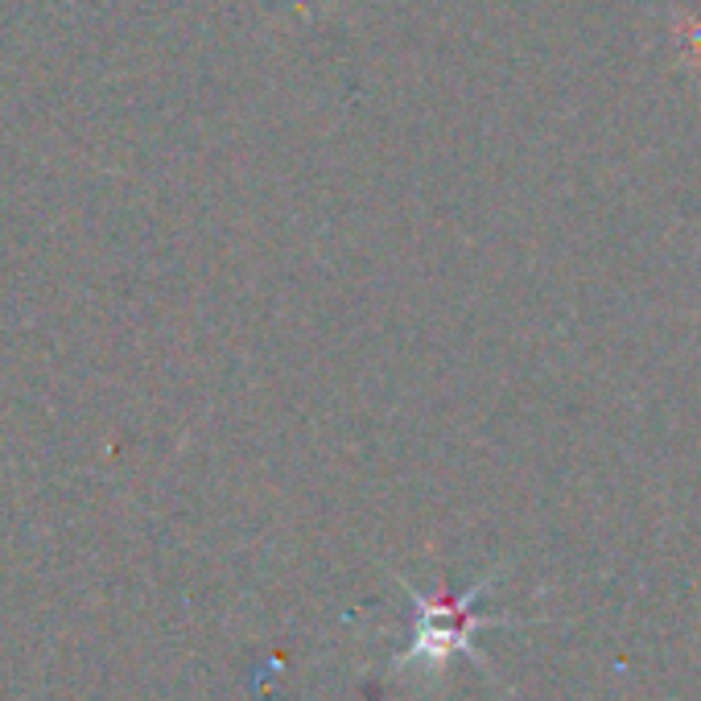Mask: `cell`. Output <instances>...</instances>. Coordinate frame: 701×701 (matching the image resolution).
<instances>
[{
  "label": "cell",
  "mask_w": 701,
  "mask_h": 701,
  "mask_svg": "<svg viewBox=\"0 0 701 701\" xmlns=\"http://www.w3.org/2000/svg\"><path fill=\"white\" fill-rule=\"evenodd\" d=\"M491 590V578H483L471 594H458V598H442V603H429V598H417L421 607V636L413 644V652L396 664H413V660H425V664H442L446 656L454 652H475L471 648V636L479 627H491L499 619H487L475 611V603Z\"/></svg>",
  "instance_id": "obj_1"
}]
</instances>
